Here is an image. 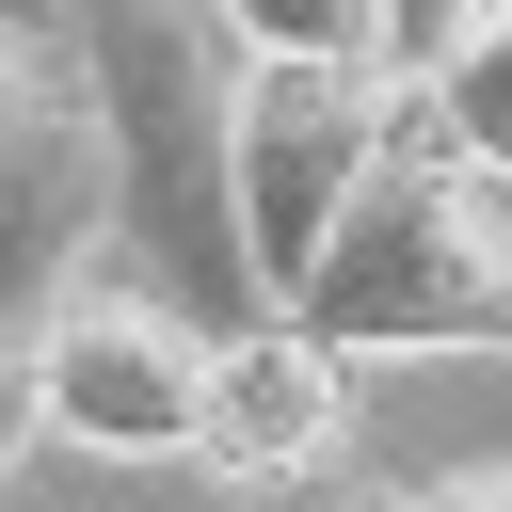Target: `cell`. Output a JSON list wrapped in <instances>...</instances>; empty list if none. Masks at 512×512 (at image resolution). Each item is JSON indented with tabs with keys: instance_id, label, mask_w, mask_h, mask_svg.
I'll use <instances>...</instances> for the list:
<instances>
[{
	"instance_id": "6da1fadb",
	"label": "cell",
	"mask_w": 512,
	"mask_h": 512,
	"mask_svg": "<svg viewBox=\"0 0 512 512\" xmlns=\"http://www.w3.org/2000/svg\"><path fill=\"white\" fill-rule=\"evenodd\" d=\"M96 112H112V192H128V256H160V288H192L208 320H256L288 304L256 272V224H240V16L224 0H48Z\"/></svg>"
},
{
	"instance_id": "7a4b0ae2",
	"label": "cell",
	"mask_w": 512,
	"mask_h": 512,
	"mask_svg": "<svg viewBox=\"0 0 512 512\" xmlns=\"http://www.w3.org/2000/svg\"><path fill=\"white\" fill-rule=\"evenodd\" d=\"M288 304L352 368H432V352H512V176L464 144L400 128L384 176L336 208V240L288 272Z\"/></svg>"
},
{
	"instance_id": "3957f363",
	"label": "cell",
	"mask_w": 512,
	"mask_h": 512,
	"mask_svg": "<svg viewBox=\"0 0 512 512\" xmlns=\"http://www.w3.org/2000/svg\"><path fill=\"white\" fill-rule=\"evenodd\" d=\"M416 128V64H368V48H256L240 80V224H256V272L288 288L336 208L384 176V144Z\"/></svg>"
},
{
	"instance_id": "277c9868",
	"label": "cell",
	"mask_w": 512,
	"mask_h": 512,
	"mask_svg": "<svg viewBox=\"0 0 512 512\" xmlns=\"http://www.w3.org/2000/svg\"><path fill=\"white\" fill-rule=\"evenodd\" d=\"M208 336L224 320L192 288L96 256L48 304V432L96 448V464H192V432H208Z\"/></svg>"
},
{
	"instance_id": "5b68a950",
	"label": "cell",
	"mask_w": 512,
	"mask_h": 512,
	"mask_svg": "<svg viewBox=\"0 0 512 512\" xmlns=\"http://www.w3.org/2000/svg\"><path fill=\"white\" fill-rule=\"evenodd\" d=\"M336 432H352V352H336L304 304H256V320H224V336H208V432H192V464H208V480H240V496L320 480V464H336Z\"/></svg>"
},
{
	"instance_id": "8992f818",
	"label": "cell",
	"mask_w": 512,
	"mask_h": 512,
	"mask_svg": "<svg viewBox=\"0 0 512 512\" xmlns=\"http://www.w3.org/2000/svg\"><path fill=\"white\" fill-rule=\"evenodd\" d=\"M416 128L464 144L480 176H512V0H448L416 32Z\"/></svg>"
},
{
	"instance_id": "52a82bcc",
	"label": "cell",
	"mask_w": 512,
	"mask_h": 512,
	"mask_svg": "<svg viewBox=\"0 0 512 512\" xmlns=\"http://www.w3.org/2000/svg\"><path fill=\"white\" fill-rule=\"evenodd\" d=\"M240 48H368V64H416V16L400 0H224Z\"/></svg>"
},
{
	"instance_id": "ba28073f",
	"label": "cell",
	"mask_w": 512,
	"mask_h": 512,
	"mask_svg": "<svg viewBox=\"0 0 512 512\" xmlns=\"http://www.w3.org/2000/svg\"><path fill=\"white\" fill-rule=\"evenodd\" d=\"M320 512H512V448L432 464V480H352V496H320Z\"/></svg>"
},
{
	"instance_id": "9c48e42d",
	"label": "cell",
	"mask_w": 512,
	"mask_h": 512,
	"mask_svg": "<svg viewBox=\"0 0 512 512\" xmlns=\"http://www.w3.org/2000/svg\"><path fill=\"white\" fill-rule=\"evenodd\" d=\"M32 432H48V320H0V480Z\"/></svg>"
},
{
	"instance_id": "30bf717a",
	"label": "cell",
	"mask_w": 512,
	"mask_h": 512,
	"mask_svg": "<svg viewBox=\"0 0 512 512\" xmlns=\"http://www.w3.org/2000/svg\"><path fill=\"white\" fill-rule=\"evenodd\" d=\"M16 16H32V0H0V32H16Z\"/></svg>"
}]
</instances>
